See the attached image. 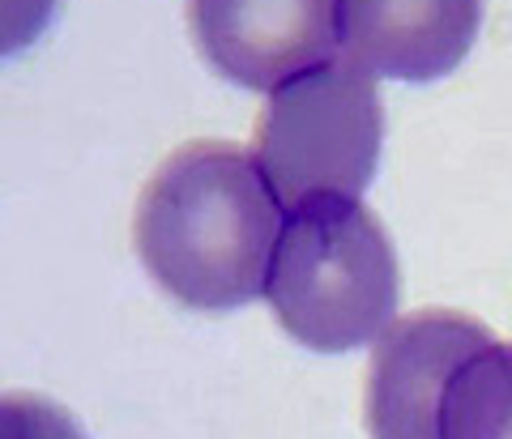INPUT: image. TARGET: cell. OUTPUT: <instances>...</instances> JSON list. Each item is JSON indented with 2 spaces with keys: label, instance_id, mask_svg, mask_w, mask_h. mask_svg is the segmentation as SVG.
<instances>
[{
  "label": "cell",
  "instance_id": "obj_6",
  "mask_svg": "<svg viewBox=\"0 0 512 439\" xmlns=\"http://www.w3.org/2000/svg\"><path fill=\"white\" fill-rule=\"evenodd\" d=\"M483 0H342V52L372 77L436 81L466 60Z\"/></svg>",
  "mask_w": 512,
  "mask_h": 439
},
{
  "label": "cell",
  "instance_id": "obj_1",
  "mask_svg": "<svg viewBox=\"0 0 512 439\" xmlns=\"http://www.w3.org/2000/svg\"><path fill=\"white\" fill-rule=\"evenodd\" d=\"M282 222V201L248 150L197 141L141 188L133 239L171 299L231 312L265 295Z\"/></svg>",
  "mask_w": 512,
  "mask_h": 439
},
{
  "label": "cell",
  "instance_id": "obj_7",
  "mask_svg": "<svg viewBox=\"0 0 512 439\" xmlns=\"http://www.w3.org/2000/svg\"><path fill=\"white\" fill-rule=\"evenodd\" d=\"M440 439H512V341H483L444 388Z\"/></svg>",
  "mask_w": 512,
  "mask_h": 439
},
{
  "label": "cell",
  "instance_id": "obj_5",
  "mask_svg": "<svg viewBox=\"0 0 512 439\" xmlns=\"http://www.w3.org/2000/svg\"><path fill=\"white\" fill-rule=\"evenodd\" d=\"M491 333L457 312L402 316L376 337L367 367V431L372 439H440L444 388Z\"/></svg>",
  "mask_w": 512,
  "mask_h": 439
},
{
  "label": "cell",
  "instance_id": "obj_3",
  "mask_svg": "<svg viewBox=\"0 0 512 439\" xmlns=\"http://www.w3.org/2000/svg\"><path fill=\"white\" fill-rule=\"evenodd\" d=\"M380 137L384 107L372 73L333 56L269 94L252 158L286 209L320 197L359 201L376 175Z\"/></svg>",
  "mask_w": 512,
  "mask_h": 439
},
{
  "label": "cell",
  "instance_id": "obj_8",
  "mask_svg": "<svg viewBox=\"0 0 512 439\" xmlns=\"http://www.w3.org/2000/svg\"><path fill=\"white\" fill-rule=\"evenodd\" d=\"M0 439H86L77 422L35 393L0 397Z\"/></svg>",
  "mask_w": 512,
  "mask_h": 439
},
{
  "label": "cell",
  "instance_id": "obj_2",
  "mask_svg": "<svg viewBox=\"0 0 512 439\" xmlns=\"http://www.w3.org/2000/svg\"><path fill=\"white\" fill-rule=\"evenodd\" d=\"M397 290L393 243L372 209L320 197L286 214L265 299L291 341L325 354L376 341L393 324Z\"/></svg>",
  "mask_w": 512,
  "mask_h": 439
},
{
  "label": "cell",
  "instance_id": "obj_4",
  "mask_svg": "<svg viewBox=\"0 0 512 439\" xmlns=\"http://www.w3.org/2000/svg\"><path fill=\"white\" fill-rule=\"evenodd\" d=\"M188 18L222 77L269 94L342 47V0H188Z\"/></svg>",
  "mask_w": 512,
  "mask_h": 439
},
{
  "label": "cell",
  "instance_id": "obj_9",
  "mask_svg": "<svg viewBox=\"0 0 512 439\" xmlns=\"http://www.w3.org/2000/svg\"><path fill=\"white\" fill-rule=\"evenodd\" d=\"M56 0H0V56L30 47L52 22Z\"/></svg>",
  "mask_w": 512,
  "mask_h": 439
}]
</instances>
